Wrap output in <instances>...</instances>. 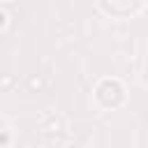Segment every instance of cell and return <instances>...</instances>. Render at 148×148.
I'll list each match as a JSON object with an SVG mask.
<instances>
[{"label": "cell", "instance_id": "cell-1", "mask_svg": "<svg viewBox=\"0 0 148 148\" xmlns=\"http://www.w3.org/2000/svg\"><path fill=\"white\" fill-rule=\"evenodd\" d=\"M0 25H5V14L0 12Z\"/></svg>", "mask_w": 148, "mask_h": 148}]
</instances>
